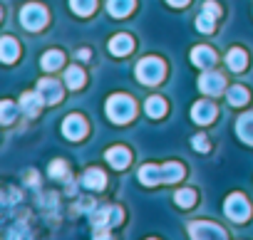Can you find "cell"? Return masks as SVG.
<instances>
[{"label":"cell","instance_id":"13","mask_svg":"<svg viewBox=\"0 0 253 240\" xmlns=\"http://www.w3.org/2000/svg\"><path fill=\"white\" fill-rule=\"evenodd\" d=\"M132 47H134V42H132L129 35H114L109 40V52L117 55V57H124L126 52H132Z\"/></svg>","mask_w":253,"mask_h":240},{"label":"cell","instance_id":"4","mask_svg":"<svg viewBox=\"0 0 253 240\" xmlns=\"http://www.w3.org/2000/svg\"><path fill=\"white\" fill-rule=\"evenodd\" d=\"M223 210H226V215H228L231 220L243 223V220L248 218V213H251V206H248V201H246L241 193H231V196L226 198V203H223Z\"/></svg>","mask_w":253,"mask_h":240},{"label":"cell","instance_id":"20","mask_svg":"<svg viewBox=\"0 0 253 240\" xmlns=\"http://www.w3.org/2000/svg\"><path fill=\"white\" fill-rule=\"evenodd\" d=\"M132 8H134V0H109V3H107V10L114 18H124Z\"/></svg>","mask_w":253,"mask_h":240},{"label":"cell","instance_id":"9","mask_svg":"<svg viewBox=\"0 0 253 240\" xmlns=\"http://www.w3.org/2000/svg\"><path fill=\"white\" fill-rule=\"evenodd\" d=\"M38 89H40V94H42V99H45L47 104H55V102L62 99V89H60V84H57L55 79H50V77L40 79Z\"/></svg>","mask_w":253,"mask_h":240},{"label":"cell","instance_id":"29","mask_svg":"<svg viewBox=\"0 0 253 240\" xmlns=\"http://www.w3.org/2000/svg\"><path fill=\"white\" fill-rule=\"evenodd\" d=\"M50 176L52 178H65L67 176V164L65 161H52L50 164Z\"/></svg>","mask_w":253,"mask_h":240},{"label":"cell","instance_id":"26","mask_svg":"<svg viewBox=\"0 0 253 240\" xmlns=\"http://www.w3.org/2000/svg\"><path fill=\"white\" fill-rule=\"evenodd\" d=\"M246 102H248V92H246L243 87H231V89H228V104L241 106V104H246Z\"/></svg>","mask_w":253,"mask_h":240},{"label":"cell","instance_id":"8","mask_svg":"<svg viewBox=\"0 0 253 240\" xmlns=\"http://www.w3.org/2000/svg\"><path fill=\"white\" fill-rule=\"evenodd\" d=\"M107 161H109V166L112 169H126L129 166V161H132V156H129V149H124V146H112V149H107Z\"/></svg>","mask_w":253,"mask_h":240},{"label":"cell","instance_id":"11","mask_svg":"<svg viewBox=\"0 0 253 240\" xmlns=\"http://www.w3.org/2000/svg\"><path fill=\"white\" fill-rule=\"evenodd\" d=\"M199 89H201L204 94H218V92L223 89V77L216 74V72H206V74H201V79H199Z\"/></svg>","mask_w":253,"mask_h":240},{"label":"cell","instance_id":"32","mask_svg":"<svg viewBox=\"0 0 253 240\" xmlns=\"http://www.w3.org/2000/svg\"><path fill=\"white\" fill-rule=\"evenodd\" d=\"M167 3H169V5H174V8H184V5L189 3V0H167Z\"/></svg>","mask_w":253,"mask_h":240},{"label":"cell","instance_id":"15","mask_svg":"<svg viewBox=\"0 0 253 240\" xmlns=\"http://www.w3.org/2000/svg\"><path fill=\"white\" fill-rule=\"evenodd\" d=\"M104 183H107V178L99 169H89V171L82 173V186L89 188V191H99V188H104Z\"/></svg>","mask_w":253,"mask_h":240},{"label":"cell","instance_id":"3","mask_svg":"<svg viewBox=\"0 0 253 240\" xmlns=\"http://www.w3.org/2000/svg\"><path fill=\"white\" fill-rule=\"evenodd\" d=\"M20 23H23V28H28V30H40V28H45V23H47V10H45L42 5H38V3H30V5L23 8Z\"/></svg>","mask_w":253,"mask_h":240},{"label":"cell","instance_id":"28","mask_svg":"<svg viewBox=\"0 0 253 240\" xmlns=\"http://www.w3.org/2000/svg\"><path fill=\"white\" fill-rule=\"evenodd\" d=\"M174 201H176L181 208H189V206L196 203V193H194L191 188H184V191H179V193L174 196Z\"/></svg>","mask_w":253,"mask_h":240},{"label":"cell","instance_id":"18","mask_svg":"<svg viewBox=\"0 0 253 240\" xmlns=\"http://www.w3.org/2000/svg\"><path fill=\"white\" fill-rule=\"evenodd\" d=\"M42 97L40 94H33V92H28V94H23L20 97V106H23V111L25 114H30V116H35L38 111H40V106H42Z\"/></svg>","mask_w":253,"mask_h":240},{"label":"cell","instance_id":"30","mask_svg":"<svg viewBox=\"0 0 253 240\" xmlns=\"http://www.w3.org/2000/svg\"><path fill=\"white\" fill-rule=\"evenodd\" d=\"M3 122L5 124L13 122V102H3Z\"/></svg>","mask_w":253,"mask_h":240},{"label":"cell","instance_id":"31","mask_svg":"<svg viewBox=\"0 0 253 240\" xmlns=\"http://www.w3.org/2000/svg\"><path fill=\"white\" fill-rule=\"evenodd\" d=\"M191 146L199 149V151H209V141H206L204 137H194V139H191Z\"/></svg>","mask_w":253,"mask_h":240},{"label":"cell","instance_id":"10","mask_svg":"<svg viewBox=\"0 0 253 240\" xmlns=\"http://www.w3.org/2000/svg\"><path fill=\"white\" fill-rule=\"evenodd\" d=\"M213 114H216V106L211 102H196L191 106V119H194V122H199V124L213 122Z\"/></svg>","mask_w":253,"mask_h":240},{"label":"cell","instance_id":"14","mask_svg":"<svg viewBox=\"0 0 253 240\" xmlns=\"http://www.w3.org/2000/svg\"><path fill=\"white\" fill-rule=\"evenodd\" d=\"M191 62H194L196 67H211V65L216 62V55H213L211 47L201 45V47H194V50H191Z\"/></svg>","mask_w":253,"mask_h":240},{"label":"cell","instance_id":"12","mask_svg":"<svg viewBox=\"0 0 253 240\" xmlns=\"http://www.w3.org/2000/svg\"><path fill=\"white\" fill-rule=\"evenodd\" d=\"M189 233H191V238H223L226 233L218 228V225H211V223H191L189 225Z\"/></svg>","mask_w":253,"mask_h":240},{"label":"cell","instance_id":"27","mask_svg":"<svg viewBox=\"0 0 253 240\" xmlns=\"http://www.w3.org/2000/svg\"><path fill=\"white\" fill-rule=\"evenodd\" d=\"M164 169V181H179L181 176H184V166L181 164H167V166H162Z\"/></svg>","mask_w":253,"mask_h":240},{"label":"cell","instance_id":"2","mask_svg":"<svg viewBox=\"0 0 253 240\" xmlns=\"http://www.w3.org/2000/svg\"><path fill=\"white\" fill-rule=\"evenodd\" d=\"M164 72H167V67H164V62H162L159 57H144V60L137 65V79L144 82V84H157V82H162V79H164Z\"/></svg>","mask_w":253,"mask_h":240},{"label":"cell","instance_id":"24","mask_svg":"<svg viewBox=\"0 0 253 240\" xmlns=\"http://www.w3.org/2000/svg\"><path fill=\"white\" fill-rule=\"evenodd\" d=\"M94 5H97V0H70V8L77 15H89L94 10Z\"/></svg>","mask_w":253,"mask_h":240},{"label":"cell","instance_id":"22","mask_svg":"<svg viewBox=\"0 0 253 240\" xmlns=\"http://www.w3.org/2000/svg\"><path fill=\"white\" fill-rule=\"evenodd\" d=\"M144 111H147L152 119H159V116H164V114H167V102H164V99H159V97H149V99H147V104H144Z\"/></svg>","mask_w":253,"mask_h":240},{"label":"cell","instance_id":"19","mask_svg":"<svg viewBox=\"0 0 253 240\" xmlns=\"http://www.w3.org/2000/svg\"><path fill=\"white\" fill-rule=\"evenodd\" d=\"M226 62H228V69H231V72H241V69H246V65H248V57H246V52H243V50L233 47V50L228 52Z\"/></svg>","mask_w":253,"mask_h":240},{"label":"cell","instance_id":"21","mask_svg":"<svg viewBox=\"0 0 253 240\" xmlns=\"http://www.w3.org/2000/svg\"><path fill=\"white\" fill-rule=\"evenodd\" d=\"M62 60H65V55H62L60 50H50V52L42 55V62H40V65H42L45 72H55V69H60Z\"/></svg>","mask_w":253,"mask_h":240},{"label":"cell","instance_id":"6","mask_svg":"<svg viewBox=\"0 0 253 240\" xmlns=\"http://www.w3.org/2000/svg\"><path fill=\"white\" fill-rule=\"evenodd\" d=\"M62 134L67 137V139H72V141H77V139H82L84 134H87V122L80 116V114H72V116H67L65 119V124H62Z\"/></svg>","mask_w":253,"mask_h":240},{"label":"cell","instance_id":"1","mask_svg":"<svg viewBox=\"0 0 253 240\" xmlns=\"http://www.w3.org/2000/svg\"><path fill=\"white\" fill-rule=\"evenodd\" d=\"M134 102L126 94H114L107 99V116L112 119L114 124H126L134 116Z\"/></svg>","mask_w":253,"mask_h":240},{"label":"cell","instance_id":"5","mask_svg":"<svg viewBox=\"0 0 253 240\" xmlns=\"http://www.w3.org/2000/svg\"><path fill=\"white\" fill-rule=\"evenodd\" d=\"M94 225H97V235H104V230L114 223L122 220V210L119 208H102V210H94Z\"/></svg>","mask_w":253,"mask_h":240},{"label":"cell","instance_id":"17","mask_svg":"<svg viewBox=\"0 0 253 240\" xmlns=\"http://www.w3.org/2000/svg\"><path fill=\"white\" fill-rule=\"evenodd\" d=\"M139 181H142L144 186H154V183L164 181V169H162V166L149 164V166H144V169L139 171Z\"/></svg>","mask_w":253,"mask_h":240},{"label":"cell","instance_id":"16","mask_svg":"<svg viewBox=\"0 0 253 240\" xmlns=\"http://www.w3.org/2000/svg\"><path fill=\"white\" fill-rule=\"evenodd\" d=\"M236 132H238V137H241L246 144H253V111H248V114H243V116L238 119Z\"/></svg>","mask_w":253,"mask_h":240},{"label":"cell","instance_id":"23","mask_svg":"<svg viewBox=\"0 0 253 240\" xmlns=\"http://www.w3.org/2000/svg\"><path fill=\"white\" fill-rule=\"evenodd\" d=\"M65 82H67L70 89H80V87L84 84V72H82L80 67H67V72H65Z\"/></svg>","mask_w":253,"mask_h":240},{"label":"cell","instance_id":"7","mask_svg":"<svg viewBox=\"0 0 253 240\" xmlns=\"http://www.w3.org/2000/svg\"><path fill=\"white\" fill-rule=\"evenodd\" d=\"M218 15H221V8L209 0V3H204V10H201V15H199V20H196V28L209 35V33L213 30V20H216Z\"/></svg>","mask_w":253,"mask_h":240},{"label":"cell","instance_id":"25","mask_svg":"<svg viewBox=\"0 0 253 240\" xmlns=\"http://www.w3.org/2000/svg\"><path fill=\"white\" fill-rule=\"evenodd\" d=\"M18 55H20V47L15 45V40L13 37H3V60L5 62H13Z\"/></svg>","mask_w":253,"mask_h":240},{"label":"cell","instance_id":"33","mask_svg":"<svg viewBox=\"0 0 253 240\" xmlns=\"http://www.w3.org/2000/svg\"><path fill=\"white\" fill-rule=\"evenodd\" d=\"M77 57H82V60H87V57H89V50H82V52H77Z\"/></svg>","mask_w":253,"mask_h":240}]
</instances>
